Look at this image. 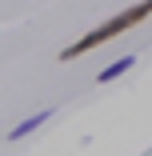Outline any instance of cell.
<instances>
[{
  "instance_id": "6da1fadb",
  "label": "cell",
  "mask_w": 152,
  "mask_h": 156,
  "mask_svg": "<svg viewBox=\"0 0 152 156\" xmlns=\"http://www.w3.org/2000/svg\"><path fill=\"white\" fill-rule=\"evenodd\" d=\"M152 16V0H140V4H128L124 12H116L112 20H104L100 28H92V32H84L76 44H64L60 48V60H76V56H84V52H92V48H100V44H108V40H116V36H124L128 28H136V24H144Z\"/></svg>"
},
{
  "instance_id": "7a4b0ae2",
  "label": "cell",
  "mask_w": 152,
  "mask_h": 156,
  "mask_svg": "<svg viewBox=\"0 0 152 156\" xmlns=\"http://www.w3.org/2000/svg\"><path fill=\"white\" fill-rule=\"evenodd\" d=\"M48 120H52V108H40L36 116H28V120H20V124H16V128L8 132V140H24L28 132H36V128H40V124H48Z\"/></svg>"
},
{
  "instance_id": "3957f363",
  "label": "cell",
  "mask_w": 152,
  "mask_h": 156,
  "mask_svg": "<svg viewBox=\"0 0 152 156\" xmlns=\"http://www.w3.org/2000/svg\"><path fill=\"white\" fill-rule=\"evenodd\" d=\"M132 64H136V56L128 52V56H120V60H112V64H108V68H104V72H100L96 80H100V84H108V80H116V76H124V72H128Z\"/></svg>"
}]
</instances>
